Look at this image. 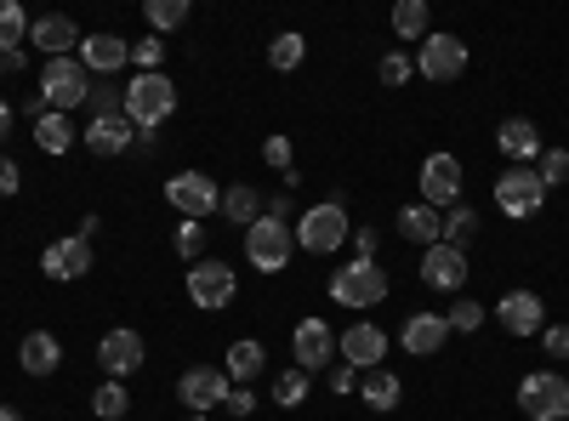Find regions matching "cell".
<instances>
[{"mask_svg": "<svg viewBox=\"0 0 569 421\" xmlns=\"http://www.w3.org/2000/svg\"><path fill=\"white\" fill-rule=\"evenodd\" d=\"M222 404H228V410H233V415H251V410H257V399H251V393H246V388H240V393H228V399H222Z\"/></svg>", "mask_w": 569, "mask_h": 421, "instance_id": "c3c4849f", "label": "cell"}, {"mask_svg": "<svg viewBox=\"0 0 569 421\" xmlns=\"http://www.w3.org/2000/svg\"><path fill=\"white\" fill-rule=\"evenodd\" d=\"M23 34H29V18L18 0H0V52H23Z\"/></svg>", "mask_w": 569, "mask_h": 421, "instance_id": "4dcf8cb0", "label": "cell"}, {"mask_svg": "<svg viewBox=\"0 0 569 421\" xmlns=\"http://www.w3.org/2000/svg\"><path fill=\"white\" fill-rule=\"evenodd\" d=\"M171 245H177V257H182L188 268H194V262H200V251H206V228H200V222H182Z\"/></svg>", "mask_w": 569, "mask_h": 421, "instance_id": "f35d334b", "label": "cell"}, {"mask_svg": "<svg viewBox=\"0 0 569 421\" xmlns=\"http://www.w3.org/2000/svg\"><path fill=\"white\" fill-rule=\"evenodd\" d=\"M472 228H479V211H472V206H450V217H445V245L467 251V240H472Z\"/></svg>", "mask_w": 569, "mask_h": 421, "instance_id": "e575fe53", "label": "cell"}, {"mask_svg": "<svg viewBox=\"0 0 569 421\" xmlns=\"http://www.w3.org/2000/svg\"><path fill=\"white\" fill-rule=\"evenodd\" d=\"M166 200L177 206L182 222H206V217L222 206V189H217L206 171H177V177L166 182Z\"/></svg>", "mask_w": 569, "mask_h": 421, "instance_id": "52a82bcc", "label": "cell"}, {"mask_svg": "<svg viewBox=\"0 0 569 421\" xmlns=\"http://www.w3.org/2000/svg\"><path fill=\"white\" fill-rule=\"evenodd\" d=\"M262 364H268V353H262V342H233L228 353H222V370H228V382H257L262 377Z\"/></svg>", "mask_w": 569, "mask_h": 421, "instance_id": "484cf974", "label": "cell"}, {"mask_svg": "<svg viewBox=\"0 0 569 421\" xmlns=\"http://www.w3.org/2000/svg\"><path fill=\"white\" fill-rule=\"evenodd\" d=\"M518 410L530 421H569V382L558 370H536V377H525V388H518Z\"/></svg>", "mask_w": 569, "mask_h": 421, "instance_id": "8992f818", "label": "cell"}, {"mask_svg": "<svg viewBox=\"0 0 569 421\" xmlns=\"http://www.w3.org/2000/svg\"><path fill=\"white\" fill-rule=\"evenodd\" d=\"M18 364L29 370V377H52V370L63 364V342L52 331H29L23 348H18Z\"/></svg>", "mask_w": 569, "mask_h": 421, "instance_id": "cb8c5ba5", "label": "cell"}, {"mask_svg": "<svg viewBox=\"0 0 569 421\" xmlns=\"http://www.w3.org/2000/svg\"><path fill=\"white\" fill-rule=\"evenodd\" d=\"M353 388H359V370H353V364L330 370V393H353Z\"/></svg>", "mask_w": 569, "mask_h": 421, "instance_id": "bcb514c9", "label": "cell"}, {"mask_svg": "<svg viewBox=\"0 0 569 421\" xmlns=\"http://www.w3.org/2000/svg\"><path fill=\"white\" fill-rule=\"evenodd\" d=\"M291 353H297V370H330V353H337V337H330L325 319H302L297 337H291Z\"/></svg>", "mask_w": 569, "mask_h": 421, "instance_id": "9a60e30c", "label": "cell"}, {"mask_svg": "<svg viewBox=\"0 0 569 421\" xmlns=\"http://www.w3.org/2000/svg\"><path fill=\"white\" fill-rule=\"evenodd\" d=\"M393 34L399 40H427V34H433V12H427V0H399V7H393Z\"/></svg>", "mask_w": 569, "mask_h": 421, "instance_id": "f1b7e54d", "label": "cell"}, {"mask_svg": "<svg viewBox=\"0 0 569 421\" xmlns=\"http://www.w3.org/2000/svg\"><path fill=\"white\" fill-rule=\"evenodd\" d=\"M171 109H177V86L166 74H137L126 86V120L137 131H154L160 120H171Z\"/></svg>", "mask_w": 569, "mask_h": 421, "instance_id": "277c9868", "label": "cell"}, {"mask_svg": "<svg viewBox=\"0 0 569 421\" xmlns=\"http://www.w3.org/2000/svg\"><path fill=\"white\" fill-rule=\"evenodd\" d=\"M34 143H40L46 154H69V143H74L69 114H52V109H46V114L34 120Z\"/></svg>", "mask_w": 569, "mask_h": 421, "instance_id": "f546056e", "label": "cell"}, {"mask_svg": "<svg viewBox=\"0 0 569 421\" xmlns=\"http://www.w3.org/2000/svg\"><path fill=\"white\" fill-rule=\"evenodd\" d=\"M91 410H98V421H120V415L131 410V393H126V382H103L98 393H91Z\"/></svg>", "mask_w": 569, "mask_h": 421, "instance_id": "d6a6232c", "label": "cell"}, {"mask_svg": "<svg viewBox=\"0 0 569 421\" xmlns=\"http://www.w3.org/2000/svg\"><path fill=\"white\" fill-rule=\"evenodd\" d=\"M86 149L98 154V160L126 154V149H137V126H131L126 114H114V120H91V126H86Z\"/></svg>", "mask_w": 569, "mask_h": 421, "instance_id": "7402d4cb", "label": "cell"}, {"mask_svg": "<svg viewBox=\"0 0 569 421\" xmlns=\"http://www.w3.org/2000/svg\"><path fill=\"white\" fill-rule=\"evenodd\" d=\"M262 160H268L273 171H291V137H268V143H262Z\"/></svg>", "mask_w": 569, "mask_h": 421, "instance_id": "7bdbcfd3", "label": "cell"}, {"mask_svg": "<svg viewBox=\"0 0 569 421\" xmlns=\"http://www.w3.org/2000/svg\"><path fill=\"white\" fill-rule=\"evenodd\" d=\"M359 393H365V404H370V410H399L405 382L393 377V370H365V377H359Z\"/></svg>", "mask_w": 569, "mask_h": 421, "instance_id": "4316f807", "label": "cell"}, {"mask_svg": "<svg viewBox=\"0 0 569 421\" xmlns=\"http://www.w3.org/2000/svg\"><path fill=\"white\" fill-rule=\"evenodd\" d=\"M421 206H461V160L456 154H427L421 160Z\"/></svg>", "mask_w": 569, "mask_h": 421, "instance_id": "7c38bea8", "label": "cell"}, {"mask_svg": "<svg viewBox=\"0 0 569 421\" xmlns=\"http://www.w3.org/2000/svg\"><path fill=\"white\" fill-rule=\"evenodd\" d=\"M0 421H23V415H18L12 404H0Z\"/></svg>", "mask_w": 569, "mask_h": 421, "instance_id": "816d5d0a", "label": "cell"}, {"mask_svg": "<svg viewBox=\"0 0 569 421\" xmlns=\"http://www.w3.org/2000/svg\"><path fill=\"white\" fill-rule=\"evenodd\" d=\"M7 137H12V109L0 103V143H7Z\"/></svg>", "mask_w": 569, "mask_h": 421, "instance_id": "f907efd6", "label": "cell"}, {"mask_svg": "<svg viewBox=\"0 0 569 421\" xmlns=\"http://www.w3.org/2000/svg\"><path fill=\"white\" fill-rule=\"evenodd\" d=\"M445 319H450V331H467V337H472V331H479V324H485L490 313H485L479 302H472V297H461V302H456V308H450Z\"/></svg>", "mask_w": 569, "mask_h": 421, "instance_id": "ab89813d", "label": "cell"}, {"mask_svg": "<svg viewBox=\"0 0 569 421\" xmlns=\"http://www.w3.org/2000/svg\"><path fill=\"white\" fill-rule=\"evenodd\" d=\"M91 98V74L80 69V58H46L40 69V103L52 114H69V109H86Z\"/></svg>", "mask_w": 569, "mask_h": 421, "instance_id": "6da1fadb", "label": "cell"}, {"mask_svg": "<svg viewBox=\"0 0 569 421\" xmlns=\"http://www.w3.org/2000/svg\"><path fill=\"white\" fill-rule=\"evenodd\" d=\"M80 69L86 74H114V69H126L131 63V40H120V34H91V40H80Z\"/></svg>", "mask_w": 569, "mask_h": 421, "instance_id": "ac0fdd59", "label": "cell"}, {"mask_svg": "<svg viewBox=\"0 0 569 421\" xmlns=\"http://www.w3.org/2000/svg\"><path fill=\"white\" fill-rule=\"evenodd\" d=\"M337 353H342V364H353V370H359V377H365V370H382V359H388V337H382V324H370V319L348 324V331L337 337Z\"/></svg>", "mask_w": 569, "mask_h": 421, "instance_id": "30bf717a", "label": "cell"}, {"mask_svg": "<svg viewBox=\"0 0 569 421\" xmlns=\"http://www.w3.org/2000/svg\"><path fill=\"white\" fill-rule=\"evenodd\" d=\"M160 58H166V46H160L154 34H149V40H137V46H131V63H137L142 74H160Z\"/></svg>", "mask_w": 569, "mask_h": 421, "instance_id": "b9f144b4", "label": "cell"}, {"mask_svg": "<svg viewBox=\"0 0 569 421\" xmlns=\"http://www.w3.org/2000/svg\"><path fill=\"white\" fill-rule=\"evenodd\" d=\"M399 342H405V353H439L445 342H450V319L445 313H410L405 319V331H399Z\"/></svg>", "mask_w": 569, "mask_h": 421, "instance_id": "ffe728a7", "label": "cell"}, {"mask_svg": "<svg viewBox=\"0 0 569 421\" xmlns=\"http://www.w3.org/2000/svg\"><path fill=\"white\" fill-rule=\"evenodd\" d=\"M302 58H308V40H302V34H279V40L268 46V63H273L279 74H291Z\"/></svg>", "mask_w": 569, "mask_h": 421, "instance_id": "836d02e7", "label": "cell"}, {"mask_svg": "<svg viewBox=\"0 0 569 421\" xmlns=\"http://www.w3.org/2000/svg\"><path fill=\"white\" fill-rule=\"evenodd\" d=\"M421 279L433 291H461V279H467V251H456V245H427L421 251Z\"/></svg>", "mask_w": 569, "mask_h": 421, "instance_id": "e0dca14e", "label": "cell"}, {"mask_svg": "<svg viewBox=\"0 0 569 421\" xmlns=\"http://www.w3.org/2000/svg\"><path fill=\"white\" fill-rule=\"evenodd\" d=\"M496 149H501L512 166L541 160V131H536L530 120H518V114H512V120H501V126H496Z\"/></svg>", "mask_w": 569, "mask_h": 421, "instance_id": "603a6c76", "label": "cell"}, {"mask_svg": "<svg viewBox=\"0 0 569 421\" xmlns=\"http://www.w3.org/2000/svg\"><path fill=\"white\" fill-rule=\"evenodd\" d=\"M86 109H91V120H114V114H126V86H114V80H103V86H91V98H86Z\"/></svg>", "mask_w": 569, "mask_h": 421, "instance_id": "1f68e13d", "label": "cell"}, {"mask_svg": "<svg viewBox=\"0 0 569 421\" xmlns=\"http://www.w3.org/2000/svg\"><path fill=\"white\" fill-rule=\"evenodd\" d=\"M308 382L313 377H308V370H297V364L279 370V377H273V404H302L308 399Z\"/></svg>", "mask_w": 569, "mask_h": 421, "instance_id": "d590c367", "label": "cell"}, {"mask_svg": "<svg viewBox=\"0 0 569 421\" xmlns=\"http://www.w3.org/2000/svg\"><path fill=\"white\" fill-rule=\"evenodd\" d=\"M382 297H388V273L365 257H353L342 273H330V302H342V308H376Z\"/></svg>", "mask_w": 569, "mask_h": 421, "instance_id": "5b68a950", "label": "cell"}, {"mask_svg": "<svg viewBox=\"0 0 569 421\" xmlns=\"http://www.w3.org/2000/svg\"><path fill=\"white\" fill-rule=\"evenodd\" d=\"M348 240L359 245V257H365V262H376V228H353Z\"/></svg>", "mask_w": 569, "mask_h": 421, "instance_id": "7dc6e473", "label": "cell"}, {"mask_svg": "<svg viewBox=\"0 0 569 421\" xmlns=\"http://www.w3.org/2000/svg\"><path fill=\"white\" fill-rule=\"evenodd\" d=\"M536 177H541V189H558V182H569V149H541Z\"/></svg>", "mask_w": 569, "mask_h": 421, "instance_id": "74e56055", "label": "cell"}, {"mask_svg": "<svg viewBox=\"0 0 569 421\" xmlns=\"http://www.w3.org/2000/svg\"><path fill=\"white\" fill-rule=\"evenodd\" d=\"M23 189V171H18V160L12 154H0V194H18Z\"/></svg>", "mask_w": 569, "mask_h": 421, "instance_id": "f6af8a7d", "label": "cell"}, {"mask_svg": "<svg viewBox=\"0 0 569 421\" xmlns=\"http://www.w3.org/2000/svg\"><path fill=\"white\" fill-rule=\"evenodd\" d=\"M29 40L40 46L46 58H74V52H80V29H74L63 12H52V18H34V23H29Z\"/></svg>", "mask_w": 569, "mask_h": 421, "instance_id": "44dd1931", "label": "cell"}, {"mask_svg": "<svg viewBox=\"0 0 569 421\" xmlns=\"http://www.w3.org/2000/svg\"><path fill=\"white\" fill-rule=\"evenodd\" d=\"M182 421H206V415H182Z\"/></svg>", "mask_w": 569, "mask_h": 421, "instance_id": "f5cc1de1", "label": "cell"}, {"mask_svg": "<svg viewBox=\"0 0 569 421\" xmlns=\"http://www.w3.org/2000/svg\"><path fill=\"white\" fill-rule=\"evenodd\" d=\"M399 233H405L410 245L427 251V245H439V240H445V217H439L433 206H405V211H399Z\"/></svg>", "mask_w": 569, "mask_h": 421, "instance_id": "d4e9b609", "label": "cell"}, {"mask_svg": "<svg viewBox=\"0 0 569 421\" xmlns=\"http://www.w3.org/2000/svg\"><path fill=\"white\" fill-rule=\"evenodd\" d=\"M233 268L228 262H217V257H200L194 268H188V302L194 308H206V313H217V308H228L233 302Z\"/></svg>", "mask_w": 569, "mask_h": 421, "instance_id": "9c48e42d", "label": "cell"}, {"mask_svg": "<svg viewBox=\"0 0 569 421\" xmlns=\"http://www.w3.org/2000/svg\"><path fill=\"white\" fill-rule=\"evenodd\" d=\"M40 268L52 273V279H63V285H74V279L91 273V240H80V233H69V240H52V245L40 251Z\"/></svg>", "mask_w": 569, "mask_h": 421, "instance_id": "5bb4252c", "label": "cell"}, {"mask_svg": "<svg viewBox=\"0 0 569 421\" xmlns=\"http://www.w3.org/2000/svg\"><path fill=\"white\" fill-rule=\"evenodd\" d=\"M376 74H382V86H405L416 74V58L410 52H388L382 63H376Z\"/></svg>", "mask_w": 569, "mask_h": 421, "instance_id": "60d3db41", "label": "cell"}, {"mask_svg": "<svg viewBox=\"0 0 569 421\" xmlns=\"http://www.w3.org/2000/svg\"><path fill=\"white\" fill-rule=\"evenodd\" d=\"M461 69H467V46H461L456 34H427V40H421V52H416V74H421V80H439V86H445V80H456Z\"/></svg>", "mask_w": 569, "mask_h": 421, "instance_id": "8fae6325", "label": "cell"}, {"mask_svg": "<svg viewBox=\"0 0 569 421\" xmlns=\"http://www.w3.org/2000/svg\"><path fill=\"white\" fill-rule=\"evenodd\" d=\"M217 211H222L233 228H251V222L262 217V194H257V189H246V182H233V189L222 194V206H217Z\"/></svg>", "mask_w": 569, "mask_h": 421, "instance_id": "83f0119b", "label": "cell"}, {"mask_svg": "<svg viewBox=\"0 0 569 421\" xmlns=\"http://www.w3.org/2000/svg\"><path fill=\"white\" fill-rule=\"evenodd\" d=\"M23 69V52H0V74H18Z\"/></svg>", "mask_w": 569, "mask_h": 421, "instance_id": "681fc988", "label": "cell"}, {"mask_svg": "<svg viewBox=\"0 0 569 421\" xmlns=\"http://www.w3.org/2000/svg\"><path fill=\"white\" fill-rule=\"evenodd\" d=\"M496 319H501V331H507V337H541L547 308H541L536 291H507L501 308H496Z\"/></svg>", "mask_w": 569, "mask_h": 421, "instance_id": "2e32d148", "label": "cell"}, {"mask_svg": "<svg viewBox=\"0 0 569 421\" xmlns=\"http://www.w3.org/2000/svg\"><path fill=\"white\" fill-rule=\"evenodd\" d=\"M297 233V251H313V257H330L337 245H348V206L342 200H325L313 211H302V222L291 228Z\"/></svg>", "mask_w": 569, "mask_h": 421, "instance_id": "7a4b0ae2", "label": "cell"}, {"mask_svg": "<svg viewBox=\"0 0 569 421\" xmlns=\"http://www.w3.org/2000/svg\"><path fill=\"white\" fill-rule=\"evenodd\" d=\"M177 399H182L188 415L217 410V404L228 399V370H222V364H194V370H188V377L177 382Z\"/></svg>", "mask_w": 569, "mask_h": 421, "instance_id": "4fadbf2b", "label": "cell"}, {"mask_svg": "<svg viewBox=\"0 0 569 421\" xmlns=\"http://www.w3.org/2000/svg\"><path fill=\"white\" fill-rule=\"evenodd\" d=\"M496 206L512 217V222H525V217H536L541 206H547V189H541V177L530 171V166H507L501 177H496Z\"/></svg>", "mask_w": 569, "mask_h": 421, "instance_id": "ba28073f", "label": "cell"}, {"mask_svg": "<svg viewBox=\"0 0 569 421\" xmlns=\"http://www.w3.org/2000/svg\"><path fill=\"white\" fill-rule=\"evenodd\" d=\"M291 257H297V233L284 228L279 217H257V222L246 228V262H251V268L284 273V268H291Z\"/></svg>", "mask_w": 569, "mask_h": 421, "instance_id": "3957f363", "label": "cell"}, {"mask_svg": "<svg viewBox=\"0 0 569 421\" xmlns=\"http://www.w3.org/2000/svg\"><path fill=\"white\" fill-rule=\"evenodd\" d=\"M541 348L552 359H569V324H541Z\"/></svg>", "mask_w": 569, "mask_h": 421, "instance_id": "ee69618b", "label": "cell"}, {"mask_svg": "<svg viewBox=\"0 0 569 421\" xmlns=\"http://www.w3.org/2000/svg\"><path fill=\"white\" fill-rule=\"evenodd\" d=\"M142 18H149V29H177L182 18H188V0H149V7H142Z\"/></svg>", "mask_w": 569, "mask_h": 421, "instance_id": "8d00e7d4", "label": "cell"}, {"mask_svg": "<svg viewBox=\"0 0 569 421\" xmlns=\"http://www.w3.org/2000/svg\"><path fill=\"white\" fill-rule=\"evenodd\" d=\"M98 364L109 370V382H126L131 370H142V337L137 331H109L98 342Z\"/></svg>", "mask_w": 569, "mask_h": 421, "instance_id": "d6986e66", "label": "cell"}]
</instances>
